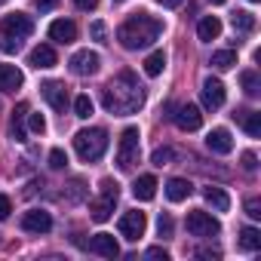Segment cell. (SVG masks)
Returning <instances> with one entry per match:
<instances>
[{"instance_id": "1", "label": "cell", "mask_w": 261, "mask_h": 261, "mask_svg": "<svg viewBox=\"0 0 261 261\" xmlns=\"http://www.w3.org/2000/svg\"><path fill=\"white\" fill-rule=\"evenodd\" d=\"M101 105L108 114L114 117H126L136 114L145 105V86L139 83V77L133 71H120L105 89H101Z\"/></svg>"}, {"instance_id": "2", "label": "cell", "mask_w": 261, "mask_h": 261, "mask_svg": "<svg viewBox=\"0 0 261 261\" xmlns=\"http://www.w3.org/2000/svg\"><path fill=\"white\" fill-rule=\"evenodd\" d=\"M160 34H163V22L151 13H136L117 28V40L123 49H148L151 43H157Z\"/></svg>"}, {"instance_id": "3", "label": "cell", "mask_w": 261, "mask_h": 261, "mask_svg": "<svg viewBox=\"0 0 261 261\" xmlns=\"http://www.w3.org/2000/svg\"><path fill=\"white\" fill-rule=\"evenodd\" d=\"M31 31H34L31 16H25V13L4 16V22H0V53H19L22 43L31 37Z\"/></svg>"}, {"instance_id": "4", "label": "cell", "mask_w": 261, "mask_h": 261, "mask_svg": "<svg viewBox=\"0 0 261 261\" xmlns=\"http://www.w3.org/2000/svg\"><path fill=\"white\" fill-rule=\"evenodd\" d=\"M74 151L80 160L86 163H95L105 151H108V133L101 126H92V129H80V133L74 136Z\"/></svg>"}, {"instance_id": "5", "label": "cell", "mask_w": 261, "mask_h": 261, "mask_svg": "<svg viewBox=\"0 0 261 261\" xmlns=\"http://www.w3.org/2000/svg\"><path fill=\"white\" fill-rule=\"evenodd\" d=\"M117 197H120V185L114 178H105L98 185V200L89 203V218L92 221H108L111 212H114V206H117Z\"/></svg>"}, {"instance_id": "6", "label": "cell", "mask_w": 261, "mask_h": 261, "mask_svg": "<svg viewBox=\"0 0 261 261\" xmlns=\"http://www.w3.org/2000/svg\"><path fill=\"white\" fill-rule=\"evenodd\" d=\"M139 154H142V136H139L136 126H129V129H123L120 145H117V166L120 169H133L139 163Z\"/></svg>"}, {"instance_id": "7", "label": "cell", "mask_w": 261, "mask_h": 261, "mask_svg": "<svg viewBox=\"0 0 261 261\" xmlns=\"http://www.w3.org/2000/svg\"><path fill=\"white\" fill-rule=\"evenodd\" d=\"M188 233L209 240V237H218V233H221V224H218V218H212L209 212L194 209V212H188Z\"/></svg>"}, {"instance_id": "8", "label": "cell", "mask_w": 261, "mask_h": 261, "mask_svg": "<svg viewBox=\"0 0 261 261\" xmlns=\"http://www.w3.org/2000/svg\"><path fill=\"white\" fill-rule=\"evenodd\" d=\"M120 237L123 240H139L142 233H145V227H148V218H145V212H139V209H133V212H126V215H120Z\"/></svg>"}, {"instance_id": "9", "label": "cell", "mask_w": 261, "mask_h": 261, "mask_svg": "<svg viewBox=\"0 0 261 261\" xmlns=\"http://www.w3.org/2000/svg\"><path fill=\"white\" fill-rule=\"evenodd\" d=\"M68 68H71V74H77V77H92V74L101 68V59H98V53L80 49V53H74V56H71Z\"/></svg>"}, {"instance_id": "10", "label": "cell", "mask_w": 261, "mask_h": 261, "mask_svg": "<svg viewBox=\"0 0 261 261\" xmlns=\"http://www.w3.org/2000/svg\"><path fill=\"white\" fill-rule=\"evenodd\" d=\"M172 120H175V126L178 129H185V133H197V129L203 126V114H200V108L197 105H178L175 108V114H172Z\"/></svg>"}, {"instance_id": "11", "label": "cell", "mask_w": 261, "mask_h": 261, "mask_svg": "<svg viewBox=\"0 0 261 261\" xmlns=\"http://www.w3.org/2000/svg\"><path fill=\"white\" fill-rule=\"evenodd\" d=\"M22 230L28 233H49L53 230V215L43 212V209H31L22 215Z\"/></svg>"}, {"instance_id": "12", "label": "cell", "mask_w": 261, "mask_h": 261, "mask_svg": "<svg viewBox=\"0 0 261 261\" xmlns=\"http://www.w3.org/2000/svg\"><path fill=\"white\" fill-rule=\"evenodd\" d=\"M200 95H203V105H206L209 111H218V108L224 105V83H221L218 77H209V80H203Z\"/></svg>"}, {"instance_id": "13", "label": "cell", "mask_w": 261, "mask_h": 261, "mask_svg": "<svg viewBox=\"0 0 261 261\" xmlns=\"http://www.w3.org/2000/svg\"><path fill=\"white\" fill-rule=\"evenodd\" d=\"M40 92H43V98L49 101V108H56V111H65V108H68V89H65V83L46 80V83L40 86Z\"/></svg>"}, {"instance_id": "14", "label": "cell", "mask_w": 261, "mask_h": 261, "mask_svg": "<svg viewBox=\"0 0 261 261\" xmlns=\"http://www.w3.org/2000/svg\"><path fill=\"white\" fill-rule=\"evenodd\" d=\"M25 83V74L16 65H0V92H19Z\"/></svg>"}, {"instance_id": "15", "label": "cell", "mask_w": 261, "mask_h": 261, "mask_svg": "<svg viewBox=\"0 0 261 261\" xmlns=\"http://www.w3.org/2000/svg\"><path fill=\"white\" fill-rule=\"evenodd\" d=\"M89 252H95V255H101V258H117V255H120V246H117V240H114L111 233H95V237L89 240Z\"/></svg>"}, {"instance_id": "16", "label": "cell", "mask_w": 261, "mask_h": 261, "mask_svg": "<svg viewBox=\"0 0 261 261\" xmlns=\"http://www.w3.org/2000/svg\"><path fill=\"white\" fill-rule=\"evenodd\" d=\"M206 148L212 151V154H230L233 151V139H230V133L227 129H212V133L206 136Z\"/></svg>"}, {"instance_id": "17", "label": "cell", "mask_w": 261, "mask_h": 261, "mask_svg": "<svg viewBox=\"0 0 261 261\" xmlns=\"http://www.w3.org/2000/svg\"><path fill=\"white\" fill-rule=\"evenodd\" d=\"M49 37H53L56 43H74V40H77V25H74L71 19H56V22L49 25Z\"/></svg>"}, {"instance_id": "18", "label": "cell", "mask_w": 261, "mask_h": 261, "mask_svg": "<svg viewBox=\"0 0 261 261\" xmlns=\"http://www.w3.org/2000/svg\"><path fill=\"white\" fill-rule=\"evenodd\" d=\"M56 62H59V59H56V49H53V46H46V43L34 46V49H31V56H28V65H31V68H37V71H40V68H53Z\"/></svg>"}, {"instance_id": "19", "label": "cell", "mask_w": 261, "mask_h": 261, "mask_svg": "<svg viewBox=\"0 0 261 261\" xmlns=\"http://www.w3.org/2000/svg\"><path fill=\"white\" fill-rule=\"evenodd\" d=\"M218 34H221V22H218V16H203L200 25H197V37H200L203 43H212V40H218Z\"/></svg>"}, {"instance_id": "20", "label": "cell", "mask_w": 261, "mask_h": 261, "mask_svg": "<svg viewBox=\"0 0 261 261\" xmlns=\"http://www.w3.org/2000/svg\"><path fill=\"white\" fill-rule=\"evenodd\" d=\"M194 194V185L188 181V178H169L166 181V197L172 200V203H181V200H188Z\"/></svg>"}, {"instance_id": "21", "label": "cell", "mask_w": 261, "mask_h": 261, "mask_svg": "<svg viewBox=\"0 0 261 261\" xmlns=\"http://www.w3.org/2000/svg\"><path fill=\"white\" fill-rule=\"evenodd\" d=\"M233 120L246 129L252 139H258V136H261V114H258V111H237V114H233Z\"/></svg>"}, {"instance_id": "22", "label": "cell", "mask_w": 261, "mask_h": 261, "mask_svg": "<svg viewBox=\"0 0 261 261\" xmlns=\"http://www.w3.org/2000/svg\"><path fill=\"white\" fill-rule=\"evenodd\" d=\"M133 194H136V200H142V203L154 200V194H157V178H154V175H142V178H136Z\"/></svg>"}, {"instance_id": "23", "label": "cell", "mask_w": 261, "mask_h": 261, "mask_svg": "<svg viewBox=\"0 0 261 261\" xmlns=\"http://www.w3.org/2000/svg\"><path fill=\"white\" fill-rule=\"evenodd\" d=\"M203 197H206V203H209L215 212H227V209H230V197H227L221 188H212V185H209V188H203Z\"/></svg>"}, {"instance_id": "24", "label": "cell", "mask_w": 261, "mask_h": 261, "mask_svg": "<svg viewBox=\"0 0 261 261\" xmlns=\"http://www.w3.org/2000/svg\"><path fill=\"white\" fill-rule=\"evenodd\" d=\"M25 120H28V105H19L16 111H13V123H10V129H13V139L16 142H25Z\"/></svg>"}, {"instance_id": "25", "label": "cell", "mask_w": 261, "mask_h": 261, "mask_svg": "<svg viewBox=\"0 0 261 261\" xmlns=\"http://www.w3.org/2000/svg\"><path fill=\"white\" fill-rule=\"evenodd\" d=\"M163 68H166V53H163V49H154V53L145 59V74H148V77H160Z\"/></svg>"}, {"instance_id": "26", "label": "cell", "mask_w": 261, "mask_h": 261, "mask_svg": "<svg viewBox=\"0 0 261 261\" xmlns=\"http://www.w3.org/2000/svg\"><path fill=\"white\" fill-rule=\"evenodd\" d=\"M237 243H240V249H246V252H255V249H261V233H258L255 227H243Z\"/></svg>"}, {"instance_id": "27", "label": "cell", "mask_w": 261, "mask_h": 261, "mask_svg": "<svg viewBox=\"0 0 261 261\" xmlns=\"http://www.w3.org/2000/svg\"><path fill=\"white\" fill-rule=\"evenodd\" d=\"M212 68H218V71H230L233 65H237V53L233 49H218L215 56H212V62H209Z\"/></svg>"}, {"instance_id": "28", "label": "cell", "mask_w": 261, "mask_h": 261, "mask_svg": "<svg viewBox=\"0 0 261 261\" xmlns=\"http://www.w3.org/2000/svg\"><path fill=\"white\" fill-rule=\"evenodd\" d=\"M240 83H243V92H246L249 98L261 95V80H258L255 71H243V74H240Z\"/></svg>"}, {"instance_id": "29", "label": "cell", "mask_w": 261, "mask_h": 261, "mask_svg": "<svg viewBox=\"0 0 261 261\" xmlns=\"http://www.w3.org/2000/svg\"><path fill=\"white\" fill-rule=\"evenodd\" d=\"M230 22H233V31H240V34H249V31L255 28V16L246 13V10H237Z\"/></svg>"}, {"instance_id": "30", "label": "cell", "mask_w": 261, "mask_h": 261, "mask_svg": "<svg viewBox=\"0 0 261 261\" xmlns=\"http://www.w3.org/2000/svg\"><path fill=\"white\" fill-rule=\"evenodd\" d=\"M172 160H175V151H172V148H157V151L151 154V163H154V166H169Z\"/></svg>"}, {"instance_id": "31", "label": "cell", "mask_w": 261, "mask_h": 261, "mask_svg": "<svg viewBox=\"0 0 261 261\" xmlns=\"http://www.w3.org/2000/svg\"><path fill=\"white\" fill-rule=\"evenodd\" d=\"M74 114H77L80 120H86V117L92 114V101H89V95H77V98H74Z\"/></svg>"}, {"instance_id": "32", "label": "cell", "mask_w": 261, "mask_h": 261, "mask_svg": "<svg viewBox=\"0 0 261 261\" xmlns=\"http://www.w3.org/2000/svg\"><path fill=\"white\" fill-rule=\"evenodd\" d=\"M28 126H31V133L43 136V133H46V120H43V114H28Z\"/></svg>"}, {"instance_id": "33", "label": "cell", "mask_w": 261, "mask_h": 261, "mask_svg": "<svg viewBox=\"0 0 261 261\" xmlns=\"http://www.w3.org/2000/svg\"><path fill=\"white\" fill-rule=\"evenodd\" d=\"M65 163H68V157H65V151H62V148L49 151V169H65Z\"/></svg>"}, {"instance_id": "34", "label": "cell", "mask_w": 261, "mask_h": 261, "mask_svg": "<svg viewBox=\"0 0 261 261\" xmlns=\"http://www.w3.org/2000/svg\"><path fill=\"white\" fill-rule=\"evenodd\" d=\"M246 215L255 218V221L261 218V200H258V197H249V200H246Z\"/></svg>"}, {"instance_id": "35", "label": "cell", "mask_w": 261, "mask_h": 261, "mask_svg": "<svg viewBox=\"0 0 261 261\" xmlns=\"http://www.w3.org/2000/svg\"><path fill=\"white\" fill-rule=\"evenodd\" d=\"M157 227H160V237H172V218L169 215H160Z\"/></svg>"}, {"instance_id": "36", "label": "cell", "mask_w": 261, "mask_h": 261, "mask_svg": "<svg viewBox=\"0 0 261 261\" xmlns=\"http://www.w3.org/2000/svg\"><path fill=\"white\" fill-rule=\"evenodd\" d=\"M255 166H258V157H255L252 151H246V154H243V169H246V172H255Z\"/></svg>"}, {"instance_id": "37", "label": "cell", "mask_w": 261, "mask_h": 261, "mask_svg": "<svg viewBox=\"0 0 261 261\" xmlns=\"http://www.w3.org/2000/svg\"><path fill=\"white\" fill-rule=\"evenodd\" d=\"M10 212H13V203H10V197H4V194H0V221H4V218H10Z\"/></svg>"}, {"instance_id": "38", "label": "cell", "mask_w": 261, "mask_h": 261, "mask_svg": "<svg viewBox=\"0 0 261 261\" xmlns=\"http://www.w3.org/2000/svg\"><path fill=\"white\" fill-rule=\"evenodd\" d=\"M89 31H92V37H95L98 43H105V34H108V31H105V22H92Z\"/></svg>"}, {"instance_id": "39", "label": "cell", "mask_w": 261, "mask_h": 261, "mask_svg": "<svg viewBox=\"0 0 261 261\" xmlns=\"http://www.w3.org/2000/svg\"><path fill=\"white\" fill-rule=\"evenodd\" d=\"M74 4H77V10H86V13H89V10L98 7V0H74Z\"/></svg>"}, {"instance_id": "40", "label": "cell", "mask_w": 261, "mask_h": 261, "mask_svg": "<svg viewBox=\"0 0 261 261\" xmlns=\"http://www.w3.org/2000/svg\"><path fill=\"white\" fill-rule=\"evenodd\" d=\"M148 258H163V261H166L169 255H166V249H160V246H154V249H148Z\"/></svg>"}, {"instance_id": "41", "label": "cell", "mask_w": 261, "mask_h": 261, "mask_svg": "<svg viewBox=\"0 0 261 261\" xmlns=\"http://www.w3.org/2000/svg\"><path fill=\"white\" fill-rule=\"evenodd\" d=\"M53 7H56V0H37V10L40 13H49Z\"/></svg>"}, {"instance_id": "42", "label": "cell", "mask_w": 261, "mask_h": 261, "mask_svg": "<svg viewBox=\"0 0 261 261\" xmlns=\"http://www.w3.org/2000/svg\"><path fill=\"white\" fill-rule=\"evenodd\" d=\"M157 4H160V7H166V10H172V7H181L185 0H157Z\"/></svg>"}, {"instance_id": "43", "label": "cell", "mask_w": 261, "mask_h": 261, "mask_svg": "<svg viewBox=\"0 0 261 261\" xmlns=\"http://www.w3.org/2000/svg\"><path fill=\"white\" fill-rule=\"evenodd\" d=\"M212 4H224V0H212Z\"/></svg>"}, {"instance_id": "44", "label": "cell", "mask_w": 261, "mask_h": 261, "mask_svg": "<svg viewBox=\"0 0 261 261\" xmlns=\"http://www.w3.org/2000/svg\"><path fill=\"white\" fill-rule=\"evenodd\" d=\"M114 4H123V0H114Z\"/></svg>"}, {"instance_id": "45", "label": "cell", "mask_w": 261, "mask_h": 261, "mask_svg": "<svg viewBox=\"0 0 261 261\" xmlns=\"http://www.w3.org/2000/svg\"><path fill=\"white\" fill-rule=\"evenodd\" d=\"M252 4H258V0H252Z\"/></svg>"}, {"instance_id": "46", "label": "cell", "mask_w": 261, "mask_h": 261, "mask_svg": "<svg viewBox=\"0 0 261 261\" xmlns=\"http://www.w3.org/2000/svg\"><path fill=\"white\" fill-rule=\"evenodd\" d=\"M0 4H4V0H0Z\"/></svg>"}]
</instances>
